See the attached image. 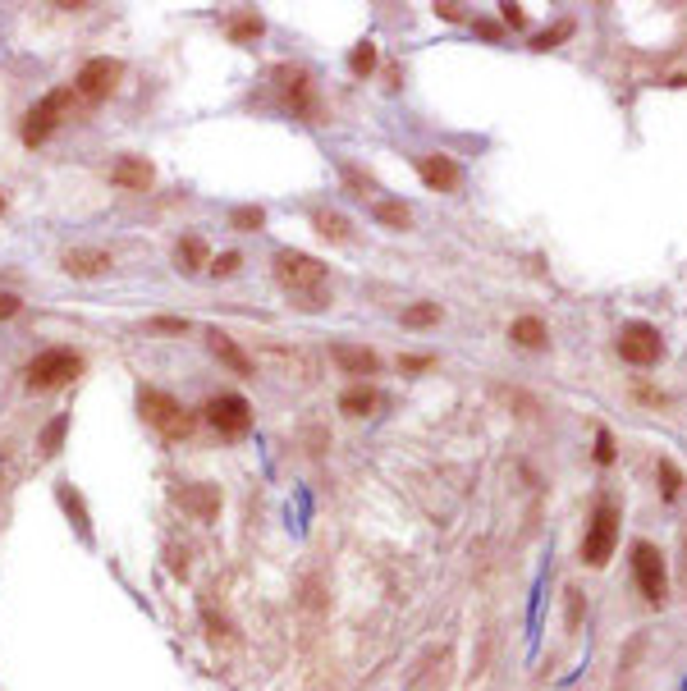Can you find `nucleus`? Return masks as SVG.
<instances>
[{
    "instance_id": "obj_26",
    "label": "nucleus",
    "mask_w": 687,
    "mask_h": 691,
    "mask_svg": "<svg viewBox=\"0 0 687 691\" xmlns=\"http://www.w3.org/2000/svg\"><path fill=\"white\" fill-rule=\"evenodd\" d=\"M372 215H376L381 225H390V229H408V225H413V211H408L404 202H386V197L372 206Z\"/></svg>"
},
{
    "instance_id": "obj_11",
    "label": "nucleus",
    "mask_w": 687,
    "mask_h": 691,
    "mask_svg": "<svg viewBox=\"0 0 687 691\" xmlns=\"http://www.w3.org/2000/svg\"><path fill=\"white\" fill-rule=\"evenodd\" d=\"M417 174H422V183H427L431 193H454V188L463 183V165H459L454 156H445V152L417 156Z\"/></svg>"
},
{
    "instance_id": "obj_34",
    "label": "nucleus",
    "mask_w": 687,
    "mask_h": 691,
    "mask_svg": "<svg viewBox=\"0 0 687 691\" xmlns=\"http://www.w3.org/2000/svg\"><path fill=\"white\" fill-rule=\"evenodd\" d=\"M147 325H152V330H161V334H184V330H188V320H184V316H152Z\"/></svg>"
},
{
    "instance_id": "obj_38",
    "label": "nucleus",
    "mask_w": 687,
    "mask_h": 691,
    "mask_svg": "<svg viewBox=\"0 0 687 691\" xmlns=\"http://www.w3.org/2000/svg\"><path fill=\"white\" fill-rule=\"evenodd\" d=\"M165 559H170V572H174V577H184V572H188V550L170 545V550H165Z\"/></svg>"
},
{
    "instance_id": "obj_18",
    "label": "nucleus",
    "mask_w": 687,
    "mask_h": 691,
    "mask_svg": "<svg viewBox=\"0 0 687 691\" xmlns=\"http://www.w3.org/2000/svg\"><path fill=\"white\" fill-rule=\"evenodd\" d=\"M509 339H513V349H527V353H541L545 343H550V330L541 316H518L509 325Z\"/></svg>"
},
{
    "instance_id": "obj_36",
    "label": "nucleus",
    "mask_w": 687,
    "mask_h": 691,
    "mask_svg": "<svg viewBox=\"0 0 687 691\" xmlns=\"http://www.w3.org/2000/svg\"><path fill=\"white\" fill-rule=\"evenodd\" d=\"M500 19H504V28H527V10L523 5H500Z\"/></svg>"
},
{
    "instance_id": "obj_15",
    "label": "nucleus",
    "mask_w": 687,
    "mask_h": 691,
    "mask_svg": "<svg viewBox=\"0 0 687 691\" xmlns=\"http://www.w3.org/2000/svg\"><path fill=\"white\" fill-rule=\"evenodd\" d=\"M111 183L124 188V193H147V188L156 183V165H152L147 156H120V161L111 165Z\"/></svg>"
},
{
    "instance_id": "obj_30",
    "label": "nucleus",
    "mask_w": 687,
    "mask_h": 691,
    "mask_svg": "<svg viewBox=\"0 0 687 691\" xmlns=\"http://www.w3.org/2000/svg\"><path fill=\"white\" fill-rule=\"evenodd\" d=\"M238 266H243V252H220V257H211V275L216 279H229V275H238Z\"/></svg>"
},
{
    "instance_id": "obj_25",
    "label": "nucleus",
    "mask_w": 687,
    "mask_h": 691,
    "mask_svg": "<svg viewBox=\"0 0 687 691\" xmlns=\"http://www.w3.org/2000/svg\"><path fill=\"white\" fill-rule=\"evenodd\" d=\"M440 302H413V307H404V325L408 330H431V325H440Z\"/></svg>"
},
{
    "instance_id": "obj_39",
    "label": "nucleus",
    "mask_w": 687,
    "mask_h": 691,
    "mask_svg": "<svg viewBox=\"0 0 687 691\" xmlns=\"http://www.w3.org/2000/svg\"><path fill=\"white\" fill-rule=\"evenodd\" d=\"M436 358H427V353H417V358H399V372H427Z\"/></svg>"
},
{
    "instance_id": "obj_20",
    "label": "nucleus",
    "mask_w": 687,
    "mask_h": 691,
    "mask_svg": "<svg viewBox=\"0 0 687 691\" xmlns=\"http://www.w3.org/2000/svg\"><path fill=\"white\" fill-rule=\"evenodd\" d=\"M312 229H316L321 238H330V243H349V238H354V225L344 220L339 211H330V206H316V211H312Z\"/></svg>"
},
{
    "instance_id": "obj_5",
    "label": "nucleus",
    "mask_w": 687,
    "mask_h": 691,
    "mask_svg": "<svg viewBox=\"0 0 687 691\" xmlns=\"http://www.w3.org/2000/svg\"><path fill=\"white\" fill-rule=\"evenodd\" d=\"M79 376H83V358L74 349H42L28 362V390L33 394H51V390H60Z\"/></svg>"
},
{
    "instance_id": "obj_1",
    "label": "nucleus",
    "mask_w": 687,
    "mask_h": 691,
    "mask_svg": "<svg viewBox=\"0 0 687 691\" xmlns=\"http://www.w3.org/2000/svg\"><path fill=\"white\" fill-rule=\"evenodd\" d=\"M270 270H275V284L302 307V311H325L330 307V275H325V261L312 257V252H298V247H284L270 257Z\"/></svg>"
},
{
    "instance_id": "obj_14",
    "label": "nucleus",
    "mask_w": 687,
    "mask_h": 691,
    "mask_svg": "<svg viewBox=\"0 0 687 691\" xmlns=\"http://www.w3.org/2000/svg\"><path fill=\"white\" fill-rule=\"evenodd\" d=\"M174 499H179V508L184 513H193L197 522H216L220 518V486H211V481H193V486H184V490H174Z\"/></svg>"
},
{
    "instance_id": "obj_17",
    "label": "nucleus",
    "mask_w": 687,
    "mask_h": 691,
    "mask_svg": "<svg viewBox=\"0 0 687 691\" xmlns=\"http://www.w3.org/2000/svg\"><path fill=\"white\" fill-rule=\"evenodd\" d=\"M206 266H211L206 238H202V234H184V238L174 243V270H179V275H197V270H206Z\"/></svg>"
},
{
    "instance_id": "obj_32",
    "label": "nucleus",
    "mask_w": 687,
    "mask_h": 691,
    "mask_svg": "<svg viewBox=\"0 0 687 691\" xmlns=\"http://www.w3.org/2000/svg\"><path fill=\"white\" fill-rule=\"evenodd\" d=\"M339 174H344V183H349L358 197H367V193H372V174H363L358 165H339Z\"/></svg>"
},
{
    "instance_id": "obj_2",
    "label": "nucleus",
    "mask_w": 687,
    "mask_h": 691,
    "mask_svg": "<svg viewBox=\"0 0 687 691\" xmlns=\"http://www.w3.org/2000/svg\"><path fill=\"white\" fill-rule=\"evenodd\" d=\"M266 83H270V101H275L280 115H289L298 124H321L325 120L321 92H316V83H312V74L302 65H275L266 74Z\"/></svg>"
},
{
    "instance_id": "obj_4",
    "label": "nucleus",
    "mask_w": 687,
    "mask_h": 691,
    "mask_svg": "<svg viewBox=\"0 0 687 691\" xmlns=\"http://www.w3.org/2000/svg\"><path fill=\"white\" fill-rule=\"evenodd\" d=\"M138 413L152 431H161L165 440H188L197 431V413H188L174 394L165 390H138Z\"/></svg>"
},
{
    "instance_id": "obj_8",
    "label": "nucleus",
    "mask_w": 687,
    "mask_h": 691,
    "mask_svg": "<svg viewBox=\"0 0 687 691\" xmlns=\"http://www.w3.org/2000/svg\"><path fill=\"white\" fill-rule=\"evenodd\" d=\"M632 581H637L646 604H664L669 600V568H664V554L650 540L632 545Z\"/></svg>"
},
{
    "instance_id": "obj_23",
    "label": "nucleus",
    "mask_w": 687,
    "mask_h": 691,
    "mask_svg": "<svg viewBox=\"0 0 687 691\" xmlns=\"http://www.w3.org/2000/svg\"><path fill=\"white\" fill-rule=\"evenodd\" d=\"M376 65H381V51H376V42L367 37V42H358L354 51H349V74L354 79H372L376 74Z\"/></svg>"
},
{
    "instance_id": "obj_12",
    "label": "nucleus",
    "mask_w": 687,
    "mask_h": 691,
    "mask_svg": "<svg viewBox=\"0 0 687 691\" xmlns=\"http://www.w3.org/2000/svg\"><path fill=\"white\" fill-rule=\"evenodd\" d=\"M330 362L344 372V376H358V385H367V376L381 372V358L363 343H330Z\"/></svg>"
},
{
    "instance_id": "obj_13",
    "label": "nucleus",
    "mask_w": 687,
    "mask_h": 691,
    "mask_svg": "<svg viewBox=\"0 0 687 691\" xmlns=\"http://www.w3.org/2000/svg\"><path fill=\"white\" fill-rule=\"evenodd\" d=\"M111 266H115V257L106 247H69L60 257V270L74 279H101V275H111Z\"/></svg>"
},
{
    "instance_id": "obj_24",
    "label": "nucleus",
    "mask_w": 687,
    "mask_h": 691,
    "mask_svg": "<svg viewBox=\"0 0 687 691\" xmlns=\"http://www.w3.org/2000/svg\"><path fill=\"white\" fill-rule=\"evenodd\" d=\"M65 431H69V413H60V417H51V422L42 426V435H37L42 458H56V454L65 449Z\"/></svg>"
},
{
    "instance_id": "obj_22",
    "label": "nucleus",
    "mask_w": 687,
    "mask_h": 691,
    "mask_svg": "<svg viewBox=\"0 0 687 691\" xmlns=\"http://www.w3.org/2000/svg\"><path fill=\"white\" fill-rule=\"evenodd\" d=\"M266 33V24L257 19V15H234L229 24H225V37L234 42V47H248V42H257Z\"/></svg>"
},
{
    "instance_id": "obj_28",
    "label": "nucleus",
    "mask_w": 687,
    "mask_h": 691,
    "mask_svg": "<svg viewBox=\"0 0 687 691\" xmlns=\"http://www.w3.org/2000/svg\"><path fill=\"white\" fill-rule=\"evenodd\" d=\"M655 476H660V495H664V499H678V495H682V472H678L669 458H660Z\"/></svg>"
},
{
    "instance_id": "obj_6",
    "label": "nucleus",
    "mask_w": 687,
    "mask_h": 691,
    "mask_svg": "<svg viewBox=\"0 0 687 691\" xmlns=\"http://www.w3.org/2000/svg\"><path fill=\"white\" fill-rule=\"evenodd\" d=\"M79 101V92H74V83L69 88H56V92H47L28 115H24V129H19V138H24V147H42L56 129H60V120H65V110Z\"/></svg>"
},
{
    "instance_id": "obj_16",
    "label": "nucleus",
    "mask_w": 687,
    "mask_h": 691,
    "mask_svg": "<svg viewBox=\"0 0 687 691\" xmlns=\"http://www.w3.org/2000/svg\"><path fill=\"white\" fill-rule=\"evenodd\" d=\"M206 349H211V353L220 358V367H229L234 376H252V372H257V367H252V358L238 349V343H234L225 330H206Z\"/></svg>"
},
{
    "instance_id": "obj_37",
    "label": "nucleus",
    "mask_w": 687,
    "mask_h": 691,
    "mask_svg": "<svg viewBox=\"0 0 687 691\" xmlns=\"http://www.w3.org/2000/svg\"><path fill=\"white\" fill-rule=\"evenodd\" d=\"M564 595H568V632H577V623H582V591L568 586Z\"/></svg>"
},
{
    "instance_id": "obj_35",
    "label": "nucleus",
    "mask_w": 687,
    "mask_h": 691,
    "mask_svg": "<svg viewBox=\"0 0 687 691\" xmlns=\"http://www.w3.org/2000/svg\"><path fill=\"white\" fill-rule=\"evenodd\" d=\"M24 311V298L19 293H5V288H0V320H15Z\"/></svg>"
},
{
    "instance_id": "obj_9",
    "label": "nucleus",
    "mask_w": 687,
    "mask_h": 691,
    "mask_svg": "<svg viewBox=\"0 0 687 691\" xmlns=\"http://www.w3.org/2000/svg\"><path fill=\"white\" fill-rule=\"evenodd\" d=\"M660 353H664V339H660V330L650 320H628L618 330V358L628 367H655Z\"/></svg>"
},
{
    "instance_id": "obj_21",
    "label": "nucleus",
    "mask_w": 687,
    "mask_h": 691,
    "mask_svg": "<svg viewBox=\"0 0 687 691\" xmlns=\"http://www.w3.org/2000/svg\"><path fill=\"white\" fill-rule=\"evenodd\" d=\"M376 403H381V394L372 385H349L339 394V413L344 417H367V413H376Z\"/></svg>"
},
{
    "instance_id": "obj_41",
    "label": "nucleus",
    "mask_w": 687,
    "mask_h": 691,
    "mask_svg": "<svg viewBox=\"0 0 687 691\" xmlns=\"http://www.w3.org/2000/svg\"><path fill=\"white\" fill-rule=\"evenodd\" d=\"M0 211H5V188H0Z\"/></svg>"
},
{
    "instance_id": "obj_7",
    "label": "nucleus",
    "mask_w": 687,
    "mask_h": 691,
    "mask_svg": "<svg viewBox=\"0 0 687 691\" xmlns=\"http://www.w3.org/2000/svg\"><path fill=\"white\" fill-rule=\"evenodd\" d=\"M202 422L220 435V440H243L252 431V403L243 394H211L202 403Z\"/></svg>"
},
{
    "instance_id": "obj_27",
    "label": "nucleus",
    "mask_w": 687,
    "mask_h": 691,
    "mask_svg": "<svg viewBox=\"0 0 687 691\" xmlns=\"http://www.w3.org/2000/svg\"><path fill=\"white\" fill-rule=\"evenodd\" d=\"M266 225V211L261 206H234L229 211V229H238V234H257Z\"/></svg>"
},
{
    "instance_id": "obj_10",
    "label": "nucleus",
    "mask_w": 687,
    "mask_h": 691,
    "mask_svg": "<svg viewBox=\"0 0 687 691\" xmlns=\"http://www.w3.org/2000/svg\"><path fill=\"white\" fill-rule=\"evenodd\" d=\"M120 79H124V65H120V60H111V56H92V60L79 69L74 92H79L83 101H106V97L120 88Z\"/></svg>"
},
{
    "instance_id": "obj_33",
    "label": "nucleus",
    "mask_w": 687,
    "mask_h": 691,
    "mask_svg": "<svg viewBox=\"0 0 687 691\" xmlns=\"http://www.w3.org/2000/svg\"><path fill=\"white\" fill-rule=\"evenodd\" d=\"M436 19H445V24H468V5H459V0H436Z\"/></svg>"
},
{
    "instance_id": "obj_19",
    "label": "nucleus",
    "mask_w": 687,
    "mask_h": 691,
    "mask_svg": "<svg viewBox=\"0 0 687 691\" xmlns=\"http://www.w3.org/2000/svg\"><path fill=\"white\" fill-rule=\"evenodd\" d=\"M56 499H60V508H65V513L74 518L79 536H83V540L92 545V518H88V504H83V495H79V490H74L69 481H60V486H56Z\"/></svg>"
},
{
    "instance_id": "obj_40",
    "label": "nucleus",
    "mask_w": 687,
    "mask_h": 691,
    "mask_svg": "<svg viewBox=\"0 0 687 691\" xmlns=\"http://www.w3.org/2000/svg\"><path fill=\"white\" fill-rule=\"evenodd\" d=\"M477 33H481L486 42H500V37H504V28H500V24H491V19H477Z\"/></svg>"
},
{
    "instance_id": "obj_31",
    "label": "nucleus",
    "mask_w": 687,
    "mask_h": 691,
    "mask_svg": "<svg viewBox=\"0 0 687 691\" xmlns=\"http://www.w3.org/2000/svg\"><path fill=\"white\" fill-rule=\"evenodd\" d=\"M614 458H618V449H614V431H605V426H600V431H596V463H600V467H609Z\"/></svg>"
},
{
    "instance_id": "obj_3",
    "label": "nucleus",
    "mask_w": 687,
    "mask_h": 691,
    "mask_svg": "<svg viewBox=\"0 0 687 691\" xmlns=\"http://www.w3.org/2000/svg\"><path fill=\"white\" fill-rule=\"evenodd\" d=\"M618 522H623L618 504H614L609 495H600V499H596V508H591V518H587L582 550H577L587 568H605V563L614 559V545H618Z\"/></svg>"
},
{
    "instance_id": "obj_29",
    "label": "nucleus",
    "mask_w": 687,
    "mask_h": 691,
    "mask_svg": "<svg viewBox=\"0 0 687 691\" xmlns=\"http://www.w3.org/2000/svg\"><path fill=\"white\" fill-rule=\"evenodd\" d=\"M573 28H577V24H573V19H559V24H555V28H550V33H541V37H536V42H532V51H555V47H559V42H564V37H573Z\"/></svg>"
}]
</instances>
